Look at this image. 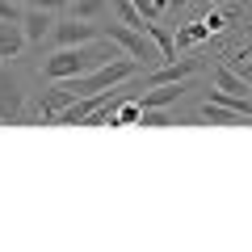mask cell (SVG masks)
<instances>
[{
	"instance_id": "7",
	"label": "cell",
	"mask_w": 252,
	"mask_h": 252,
	"mask_svg": "<svg viewBox=\"0 0 252 252\" xmlns=\"http://www.w3.org/2000/svg\"><path fill=\"white\" fill-rule=\"evenodd\" d=\"M26 30H21V21H0V63L4 59H17L21 51H26Z\"/></svg>"
},
{
	"instance_id": "15",
	"label": "cell",
	"mask_w": 252,
	"mask_h": 252,
	"mask_svg": "<svg viewBox=\"0 0 252 252\" xmlns=\"http://www.w3.org/2000/svg\"><path fill=\"white\" fill-rule=\"evenodd\" d=\"M109 9H114V21H126V26H135V30H143V26H147L143 13H139L130 0H109Z\"/></svg>"
},
{
	"instance_id": "6",
	"label": "cell",
	"mask_w": 252,
	"mask_h": 252,
	"mask_svg": "<svg viewBox=\"0 0 252 252\" xmlns=\"http://www.w3.org/2000/svg\"><path fill=\"white\" fill-rule=\"evenodd\" d=\"M202 67V59H172V63H160L152 76H147V84H177V80H189V76Z\"/></svg>"
},
{
	"instance_id": "17",
	"label": "cell",
	"mask_w": 252,
	"mask_h": 252,
	"mask_svg": "<svg viewBox=\"0 0 252 252\" xmlns=\"http://www.w3.org/2000/svg\"><path fill=\"white\" fill-rule=\"evenodd\" d=\"M202 21L210 26V34H223V30H231V9H215V13H206Z\"/></svg>"
},
{
	"instance_id": "19",
	"label": "cell",
	"mask_w": 252,
	"mask_h": 252,
	"mask_svg": "<svg viewBox=\"0 0 252 252\" xmlns=\"http://www.w3.org/2000/svg\"><path fill=\"white\" fill-rule=\"evenodd\" d=\"M130 4H135V9L143 13V21H156V17H160V13H164L160 4H156V0H130Z\"/></svg>"
},
{
	"instance_id": "11",
	"label": "cell",
	"mask_w": 252,
	"mask_h": 252,
	"mask_svg": "<svg viewBox=\"0 0 252 252\" xmlns=\"http://www.w3.org/2000/svg\"><path fill=\"white\" fill-rule=\"evenodd\" d=\"M172 38H177V55L181 51H193L198 42H206V38H210V26H206V21H189V26H181Z\"/></svg>"
},
{
	"instance_id": "24",
	"label": "cell",
	"mask_w": 252,
	"mask_h": 252,
	"mask_svg": "<svg viewBox=\"0 0 252 252\" xmlns=\"http://www.w3.org/2000/svg\"><path fill=\"white\" fill-rule=\"evenodd\" d=\"M210 4H227V0H210Z\"/></svg>"
},
{
	"instance_id": "21",
	"label": "cell",
	"mask_w": 252,
	"mask_h": 252,
	"mask_svg": "<svg viewBox=\"0 0 252 252\" xmlns=\"http://www.w3.org/2000/svg\"><path fill=\"white\" fill-rule=\"evenodd\" d=\"M30 4H34V9H51V13H59V9H67L72 0H30Z\"/></svg>"
},
{
	"instance_id": "20",
	"label": "cell",
	"mask_w": 252,
	"mask_h": 252,
	"mask_svg": "<svg viewBox=\"0 0 252 252\" xmlns=\"http://www.w3.org/2000/svg\"><path fill=\"white\" fill-rule=\"evenodd\" d=\"M26 13L17 9V0H0V21H21Z\"/></svg>"
},
{
	"instance_id": "2",
	"label": "cell",
	"mask_w": 252,
	"mask_h": 252,
	"mask_svg": "<svg viewBox=\"0 0 252 252\" xmlns=\"http://www.w3.org/2000/svg\"><path fill=\"white\" fill-rule=\"evenodd\" d=\"M139 72V59H109V63H101V67H93V72H84V76H72V80H63L67 89L76 93V97H89V93H109V89H118V84H126L130 76Z\"/></svg>"
},
{
	"instance_id": "8",
	"label": "cell",
	"mask_w": 252,
	"mask_h": 252,
	"mask_svg": "<svg viewBox=\"0 0 252 252\" xmlns=\"http://www.w3.org/2000/svg\"><path fill=\"white\" fill-rule=\"evenodd\" d=\"M21 30H26L30 42H42V38H51V30H55L51 9H30L26 17H21Z\"/></svg>"
},
{
	"instance_id": "22",
	"label": "cell",
	"mask_w": 252,
	"mask_h": 252,
	"mask_svg": "<svg viewBox=\"0 0 252 252\" xmlns=\"http://www.w3.org/2000/svg\"><path fill=\"white\" fill-rule=\"evenodd\" d=\"M240 55H244V59H252V38H248V42L240 46Z\"/></svg>"
},
{
	"instance_id": "10",
	"label": "cell",
	"mask_w": 252,
	"mask_h": 252,
	"mask_svg": "<svg viewBox=\"0 0 252 252\" xmlns=\"http://www.w3.org/2000/svg\"><path fill=\"white\" fill-rule=\"evenodd\" d=\"M147 38L156 42V51H160V63H172L177 59V38H172V30H164V26H156V21H147Z\"/></svg>"
},
{
	"instance_id": "18",
	"label": "cell",
	"mask_w": 252,
	"mask_h": 252,
	"mask_svg": "<svg viewBox=\"0 0 252 252\" xmlns=\"http://www.w3.org/2000/svg\"><path fill=\"white\" fill-rule=\"evenodd\" d=\"M139 126H156V130H164V126H172V118L164 114V109H143V122Z\"/></svg>"
},
{
	"instance_id": "16",
	"label": "cell",
	"mask_w": 252,
	"mask_h": 252,
	"mask_svg": "<svg viewBox=\"0 0 252 252\" xmlns=\"http://www.w3.org/2000/svg\"><path fill=\"white\" fill-rule=\"evenodd\" d=\"M105 4H109V0H72L76 17H89V21H97L101 13H105Z\"/></svg>"
},
{
	"instance_id": "5",
	"label": "cell",
	"mask_w": 252,
	"mask_h": 252,
	"mask_svg": "<svg viewBox=\"0 0 252 252\" xmlns=\"http://www.w3.org/2000/svg\"><path fill=\"white\" fill-rule=\"evenodd\" d=\"M97 34H101V30L93 26L89 17H72V21H55L51 42H59V46H80V42H97Z\"/></svg>"
},
{
	"instance_id": "13",
	"label": "cell",
	"mask_w": 252,
	"mask_h": 252,
	"mask_svg": "<svg viewBox=\"0 0 252 252\" xmlns=\"http://www.w3.org/2000/svg\"><path fill=\"white\" fill-rule=\"evenodd\" d=\"M143 122V101L139 97H122L114 109V126H139Z\"/></svg>"
},
{
	"instance_id": "1",
	"label": "cell",
	"mask_w": 252,
	"mask_h": 252,
	"mask_svg": "<svg viewBox=\"0 0 252 252\" xmlns=\"http://www.w3.org/2000/svg\"><path fill=\"white\" fill-rule=\"evenodd\" d=\"M109 59H118V55L109 51V46H101V42L59 46L51 59H42V76H46L51 84H59V80H72V76L93 72V67H101V63H109Z\"/></svg>"
},
{
	"instance_id": "3",
	"label": "cell",
	"mask_w": 252,
	"mask_h": 252,
	"mask_svg": "<svg viewBox=\"0 0 252 252\" xmlns=\"http://www.w3.org/2000/svg\"><path fill=\"white\" fill-rule=\"evenodd\" d=\"M105 34H109V42L118 46V51H126L130 59H139V63H147V59H160V51H152V38H147V30H135V26H126V21H109L105 26Z\"/></svg>"
},
{
	"instance_id": "14",
	"label": "cell",
	"mask_w": 252,
	"mask_h": 252,
	"mask_svg": "<svg viewBox=\"0 0 252 252\" xmlns=\"http://www.w3.org/2000/svg\"><path fill=\"white\" fill-rule=\"evenodd\" d=\"M202 118H206V122H215V126H240V122H244V114L219 105V101H206V105H202Z\"/></svg>"
},
{
	"instance_id": "12",
	"label": "cell",
	"mask_w": 252,
	"mask_h": 252,
	"mask_svg": "<svg viewBox=\"0 0 252 252\" xmlns=\"http://www.w3.org/2000/svg\"><path fill=\"white\" fill-rule=\"evenodd\" d=\"M215 89H223V93H252V84L235 72L231 63H223V67H215Z\"/></svg>"
},
{
	"instance_id": "23",
	"label": "cell",
	"mask_w": 252,
	"mask_h": 252,
	"mask_svg": "<svg viewBox=\"0 0 252 252\" xmlns=\"http://www.w3.org/2000/svg\"><path fill=\"white\" fill-rule=\"evenodd\" d=\"M185 4H189V0H168V9H185Z\"/></svg>"
},
{
	"instance_id": "4",
	"label": "cell",
	"mask_w": 252,
	"mask_h": 252,
	"mask_svg": "<svg viewBox=\"0 0 252 252\" xmlns=\"http://www.w3.org/2000/svg\"><path fill=\"white\" fill-rule=\"evenodd\" d=\"M21 109H26V89L9 67H0V122H17Z\"/></svg>"
},
{
	"instance_id": "9",
	"label": "cell",
	"mask_w": 252,
	"mask_h": 252,
	"mask_svg": "<svg viewBox=\"0 0 252 252\" xmlns=\"http://www.w3.org/2000/svg\"><path fill=\"white\" fill-rule=\"evenodd\" d=\"M181 93H185V80H177V84H156V89L143 93L139 101H143V109H168Z\"/></svg>"
}]
</instances>
